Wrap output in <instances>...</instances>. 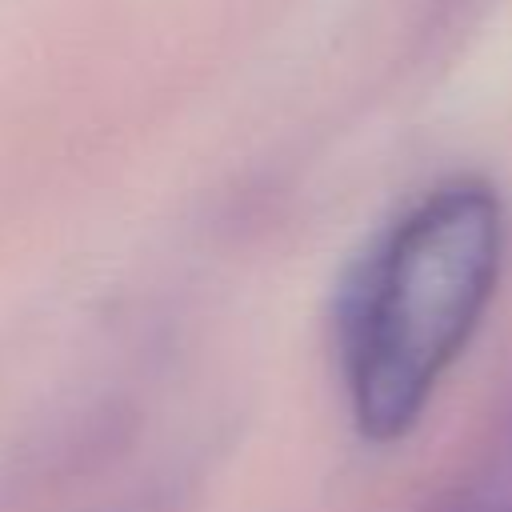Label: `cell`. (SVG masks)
Returning a JSON list of instances; mask_svg holds the SVG:
<instances>
[{"instance_id": "obj_1", "label": "cell", "mask_w": 512, "mask_h": 512, "mask_svg": "<svg viewBox=\"0 0 512 512\" xmlns=\"http://www.w3.org/2000/svg\"><path fill=\"white\" fill-rule=\"evenodd\" d=\"M508 208L480 176L412 200L340 288L336 344L356 428L404 436L476 336L504 272Z\"/></svg>"}]
</instances>
